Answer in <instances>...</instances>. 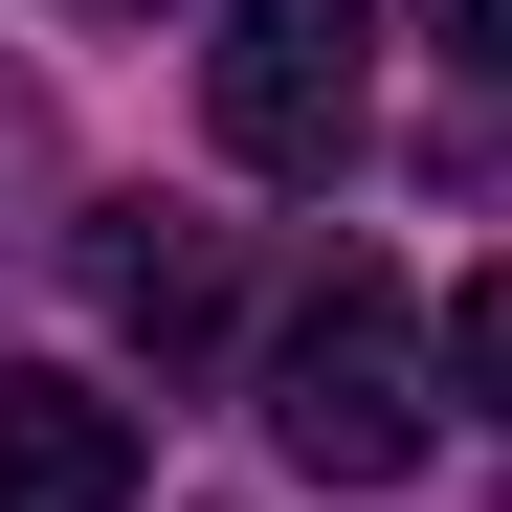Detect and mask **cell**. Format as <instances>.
<instances>
[{
  "instance_id": "obj_2",
  "label": "cell",
  "mask_w": 512,
  "mask_h": 512,
  "mask_svg": "<svg viewBox=\"0 0 512 512\" xmlns=\"http://www.w3.org/2000/svg\"><path fill=\"white\" fill-rule=\"evenodd\" d=\"M268 446H290L312 490H401L423 446H446V401H423V357H401V312H379V290H334L290 357H268Z\"/></svg>"
},
{
  "instance_id": "obj_1",
  "label": "cell",
  "mask_w": 512,
  "mask_h": 512,
  "mask_svg": "<svg viewBox=\"0 0 512 512\" xmlns=\"http://www.w3.org/2000/svg\"><path fill=\"white\" fill-rule=\"evenodd\" d=\"M201 134L245 156V179H357V134H379V0H223V45H201Z\"/></svg>"
},
{
  "instance_id": "obj_3",
  "label": "cell",
  "mask_w": 512,
  "mask_h": 512,
  "mask_svg": "<svg viewBox=\"0 0 512 512\" xmlns=\"http://www.w3.org/2000/svg\"><path fill=\"white\" fill-rule=\"evenodd\" d=\"M0 512H134V401L0 357Z\"/></svg>"
},
{
  "instance_id": "obj_4",
  "label": "cell",
  "mask_w": 512,
  "mask_h": 512,
  "mask_svg": "<svg viewBox=\"0 0 512 512\" xmlns=\"http://www.w3.org/2000/svg\"><path fill=\"white\" fill-rule=\"evenodd\" d=\"M401 23L446 45V67H490V23H512V0H401Z\"/></svg>"
},
{
  "instance_id": "obj_5",
  "label": "cell",
  "mask_w": 512,
  "mask_h": 512,
  "mask_svg": "<svg viewBox=\"0 0 512 512\" xmlns=\"http://www.w3.org/2000/svg\"><path fill=\"white\" fill-rule=\"evenodd\" d=\"M67 23H156V0H67Z\"/></svg>"
}]
</instances>
